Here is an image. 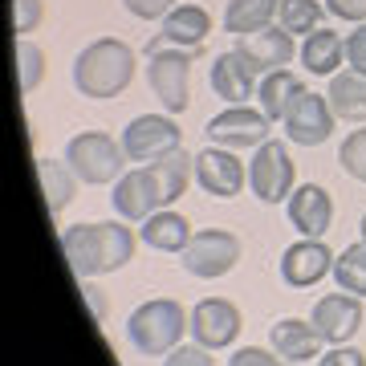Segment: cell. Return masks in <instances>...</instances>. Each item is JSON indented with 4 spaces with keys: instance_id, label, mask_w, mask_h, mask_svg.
<instances>
[{
    "instance_id": "obj_1",
    "label": "cell",
    "mask_w": 366,
    "mask_h": 366,
    "mask_svg": "<svg viewBox=\"0 0 366 366\" xmlns=\"http://www.w3.org/2000/svg\"><path fill=\"white\" fill-rule=\"evenodd\" d=\"M61 252L78 281H90L98 273H114L134 257V232L127 224H74L61 232Z\"/></svg>"
},
{
    "instance_id": "obj_2",
    "label": "cell",
    "mask_w": 366,
    "mask_h": 366,
    "mask_svg": "<svg viewBox=\"0 0 366 366\" xmlns=\"http://www.w3.org/2000/svg\"><path fill=\"white\" fill-rule=\"evenodd\" d=\"M131 78H134V49L127 41L114 37L90 41L74 57V86H78L81 98H94V102L118 98L131 86Z\"/></svg>"
},
{
    "instance_id": "obj_3",
    "label": "cell",
    "mask_w": 366,
    "mask_h": 366,
    "mask_svg": "<svg viewBox=\"0 0 366 366\" xmlns=\"http://www.w3.org/2000/svg\"><path fill=\"white\" fill-rule=\"evenodd\" d=\"M192 330V317L183 314L179 301L171 297H155L139 305L127 322V338L139 354L147 358H159V354H171L175 346H183V334Z\"/></svg>"
},
{
    "instance_id": "obj_4",
    "label": "cell",
    "mask_w": 366,
    "mask_h": 366,
    "mask_svg": "<svg viewBox=\"0 0 366 366\" xmlns=\"http://www.w3.org/2000/svg\"><path fill=\"white\" fill-rule=\"evenodd\" d=\"M66 163L74 167L81 183H118L122 179V167H127V151L122 143H114L110 134L102 131H81L66 143Z\"/></svg>"
},
{
    "instance_id": "obj_5",
    "label": "cell",
    "mask_w": 366,
    "mask_h": 366,
    "mask_svg": "<svg viewBox=\"0 0 366 366\" xmlns=\"http://www.w3.org/2000/svg\"><path fill=\"white\" fill-rule=\"evenodd\" d=\"M192 57L196 49H155L151 53V66H147V78H151V90L163 102L167 114H183L187 110V94H192Z\"/></svg>"
},
{
    "instance_id": "obj_6",
    "label": "cell",
    "mask_w": 366,
    "mask_h": 366,
    "mask_svg": "<svg viewBox=\"0 0 366 366\" xmlns=\"http://www.w3.org/2000/svg\"><path fill=\"white\" fill-rule=\"evenodd\" d=\"M183 269L192 277H204V281H216V277H228L240 261V240H236L228 228H204V232L192 236V244L179 252Z\"/></svg>"
},
{
    "instance_id": "obj_7",
    "label": "cell",
    "mask_w": 366,
    "mask_h": 366,
    "mask_svg": "<svg viewBox=\"0 0 366 366\" xmlns=\"http://www.w3.org/2000/svg\"><path fill=\"white\" fill-rule=\"evenodd\" d=\"M249 187L261 204H281L293 192V159L285 143H261L249 163Z\"/></svg>"
},
{
    "instance_id": "obj_8",
    "label": "cell",
    "mask_w": 366,
    "mask_h": 366,
    "mask_svg": "<svg viewBox=\"0 0 366 366\" xmlns=\"http://www.w3.org/2000/svg\"><path fill=\"white\" fill-rule=\"evenodd\" d=\"M179 127L171 114H143L122 131V151L134 163H155V159L179 151Z\"/></svg>"
},
{
    "instance_id": "obj_9",
    "label": "cell",
    "mask_w": 366,
    "mask_h": 366,
    "mask_svg": "<svg viewBox=\"0 0 366 366\" xmlns=\"http://www.w3.org/2000/svg\"><path fill=\"white\" fill-rule=\"evenodd\" d=\"M114 212L122 220H151L155 212L167 208V199H163V187H159L155 171L151 167H134V171H122V179L114 183V196H110Z\"/></svg>"
},
{
    "instance_id": "obj_10",
    "label": "cell",
    "mask_w": 366,
    "mask_h": 366,
    "mask_svg": "<svg viewBox=\"0 0 366 366\" xmlns=\"http://www.w3.org/2000/svg\"><path fill=\"white\" fill-rule=\"evenodd\" d=\"M269 114L264 110H252V106H228L224 114H216L208 122V139L216 147H228V151H244V147H261L269 143Z\"/></svg>"
},
{
    "instance_id": "obj_11",
    "label": "cell",
    "mask_w": 366,
    "mask_h": 366,
    "mask_svg": "<svg viewBox=\"0 0 366 366\" xmlns=\"http://www.w3.org/2000/svg\"><path fill=\"white\" fill-rule=\"evenodd\" d=\"M314 330L317 338L330 342V346H346V342L358 334V326H362V297H354V293H346V289H338V293H326V297L314 305Z\"/></svg>"
},
{
    "instance_id": "obj_12",
    "label": "cell",
    "mask_w": 366,
    "mask_h": 366,
    "mask_svg": "<svg viewBox=\"0 0 366 366\" xmlns=\"http://www.w3.org/2000/svg\"><path fill=\"white\" fill-rule=\"evenodd\" d=\"M330 131H334V110H330V102L314 90H301L285 114V134L297 147H322L330 139Z\"/></svg>"
},
{
    "instance_id": "obj_13",
    "label": "cell",
    "mask_w": 366,
    "mask_h": 366,
    "mask_svg": "<svg viewBox=\"0 0 366 366\" xmlns=\"http://www.w3.org/2000/svg\"><path fill=\"white\" fill-rule=\"evenodd\" d=\"M192 334L204 350H224L240 338V310L224 297H208L192 310Z\"/></svg>"
},
{
    "instance_id": "obj_14",
    "label": "cell",
    "mask_w": 366,
    "mask_h": 366,
    "mask_svg": "<svg viewBox=\"0 0 366 366\" xmlns=\"http://www.w3.org/2000/svg\"><path fill=\"white\" fill-rule=\"evenodd\" d=\"M196 183L216 199H232L244 187V163L228 147H208L196 155Z\"/></svg>"
},
{
    "instance_id": "obj_15",
    "label": "cell",
    "mask_w": 366,
    "mask_h": 366,
    "mask_svg": "<svg viewBox=\"0 0 366 366\" xmlns=\"http://www.w3.org/2000/svg\"><path fill=\"white\" fill-rule=\"evenodd\" d=\"M326 273H334V252H330L322 240H297V244H289L285 257H281V281L293 285V289L317 285Z\"/></svg>"
},
{
    "instance_id": "obj_16",
    "label": "cell",
    "mask_w": 366,
    "mask_h": 366,
    "mask_svg": "<svg viewBox=\"0 0 366 366\" xmlns=\"http://www.w3.org/2000/svg\"><path fill=\"white\" fill-rule=\"evenodd\" d=\"M330 220H334V204H330L326 187L301 183L297 192L289 196V224H293L305 240H322V236L330 232Z\"/></svg>"
},
{
    "instance_id": "obj_17",
    "label": "cell",
    "mask_w": 366,
    "mask_h": 366,
    "mask_svg": "<svg viewBox=\"0 0 366 366\" xmlns=\"http://www.w3.org/2000/svg\"><path fill=\"white\" fill-rule=\"evenodd\" d=\"M236 53L249 61L257 74H277V69H285L289 61H293V33H285V29H261V33H249V37H240V45H236Z\"/></svg>"
},
{
    "instance_id": "obj_18",
    "label": "cell",
    "mask_w": 366,
    "mask_h": 366,
    "mask_svg": "<svg viewBox=\"0 0 366 366\" xmlns=\"http://www.w3.org/2000/svg\"><path fill=\"white\" fill-rule=\"evenodd\" d=\"M208 33H212V16L204 13L199 4H175V9L163 16L159 37L151 41V53L163 49V45H175V49H199Z\"/></svg>"
},
{
    "instance_id": "obj_19",
    "label": "cell",
    "mask_w": 366,
    "mask_h": 366,
    "mask_svg": "<svg viewBox=\"0 0 366 366\" xmlns=\"http://www.w3.org/2000/svg\"><path fill=\"white\" fill-rule=\"evenodd\" d=\"M257 69L240 57L236 49H228V53H220V57H212V74H208V81H212V90L220 94L224 102H232V106H244L252 98V90H257Z\"/></svg>"
},
{
    "instance_id": "obj_20",
    "label": "cell",
    "mask_w": 366,
    "mask_h": 366,
    "mask_svg": "<svg viewBox=\"0 0 366 366\" xmlns=\"http://www.w3.org/2000/svg\"><path fill=\"white\" fill-rule=\"evenodd\" d=\"M269 342H273V354H281L285 362H310V358H322V338H317L314 322H301V317H281L269 330Z\"/></svg>"
},
{
    "instance_id": "obj_21",
    "label": "cell",
    "mask_w": 366,
    "mask_h": 366,
    "mask_svg": "<svg viewBox=\"0 0 366 366\" xmlns=\"http://www.w3.org/2000/svg\"><path fill=\"white\" fill-rule=\"evenodd\" d=\"M143 244L147 249H155V252H183L187 244H192V224L183 220L179 212H155L151 220H143Z\"/></svg>"
},
{
    "instance_id": "obj_22",
    "label": "cell",
    "mask_w": 366,
    "mask_h": 366,
    "mask_svg": "<svg viewBox=\"0 0 366 366\" xmlns=\"http://www.w3.org/2000/svg\"><path fill=\"white\" fill-rule=\"evenodd\" d=\"M326 102H330V110H334V118L362 122V118H366V74H358V69L334 74V78H330Z\"/></svg>"
},
{
    "instance_id": "obj_23",
    "label": "cell",
    "mask_w": 366,
    "mask_h": 366,
    "mask_svg": "<svg viewBox=\"0 0 366 366\" xmlns=\"http://www.w3.org/2000/svg\"><path fill=\"white\" fill-rule=\"evenodd\" d=\"M342 53H346V45H342V37L334 29H314L305 37V45H301V61L317 78H334V69L342 66Z\"/></svg>"
},
{
    "instance_id": "obj_24",
    "label": "cell",
    "mask_w": 366,
    "mask_h": 366,
    "mask_svg": "<svg viewBox=\"0 0 366 366\" xmlns=\"http://www.w3.org/2000/svg\"><path fill=\"white\" fill-rule=\"evenodd\" d=\"M277 9H281V0H228V9H224V29H228L232 37L261 33V29H269Z\"/></svg>"
},
{
    "instance_id": "obj_25",
    "label": "cell",
    "mask_w": 366,
    "mask_h": 366,
    "mask_svg": "<svg viewBox=\"0 0 366 366\" xmlns=\"http://www.w3.org/2000/svg\"><path fill=\"white\" fill-rule=\"evenodd\" d=\"M305 90L301 86V78L297 74H289V69H277V74H264V81L257 86V98H261V110L269 114V122H285V114H289V106H293V98Z\"/></svg>"
},
{
    "instance_id": "obj_26",
    "label": "cell",
    "mask_w": 366,
    "mask_h": 366,
    "mask_svg": "<svg viewBox=\"0 0 366 366\" xmlns=\"http://www.w3.org/2000/svg\"><path fill=\"white\" fill-rule=\"evenodd\" d=\"M37 175H41V192H45V208L49 216H61L69 199H74V167L69 163H57V159H37Z\"/></svg>"
},
{
    "instance_id": "obj_27",
    "label": "cell",
    "mask_w": 366,
    "mask_h": 366,
    "mask_svg": "<svg viewBox=\"0 0 366 366\" xmlns=\"http://www.w3.org/2000/svg\"><path fill=\"white\" fill-rule=\"evenodd\" d=\"M151 171H155L159 187H163V199H167V208H171V204H175L183 192H187L192 171H196V159H192V155L179 147V151H171V155L155 159V163H151Z\"/></svg>"
},
{
    "instance_id": "obj_28",
    "label": "cell",
    "mask_w": 366,
    "mask_h": 366,
    "mask_svg": "<svg viewBox=\"0 0 366 366\" xmlns=\"http://www.w3.org/2000/svg\"><path fill=\"white\" fill-rule=\"evenodd\" d=\"M334 281H338V289H346L354 297H366V240L342 249L334 257Z\"/></svg>"
},
{
    "instance_id": "obj_29",
    "label": "cell",
    "mask_w": 366,
    "mask_h": 366,
    "mask_svg": "<svg viewBox=\"0 0 366 366\" xmlns=\"http://www.w3.org/2000/svg\"><path fill=\"white\" fill-rule=\"evenodd\" d=\"M277 21L285 33H314L317 21H322V4L317 0H281V9H277Z\"/></svg>"
},
{
    "instance_id": "obj_30",
    "label": "cell",
    "mask_w": 366,
    "mask_h": 366,
    "mask_svg": "<svg viewBox=\"0 0 366 366\" xmlns=\"http://www.w3.org/2000/svg\"><path fill=\"white\" fill-rule=\"evenodd\" d=\"M16 74H21V94H33L41 74H45V53L25 37L16 41Z\"/></svg>"
},
{
    "instance_id": "obj_31",
    "label": "cell",
    "mask_w": 366,
    "mask_h": 366,
    "mask_svg": "<svg viewBox=\"0 0 366 366\" xmlns=\"http://www.w3.org/2000/svg\"><path fill=\"white\" fill-rule=\"evenodd\" d=\"M338 163H342L346 175H354L358 183H366V131H350L346 139H342Z\"/></svg>"
},
{
    "instance_id": "obj_32",
    "label": "cell",
    "mask_w": 366,
    "mask_h": 366,
    "mask_svg": "<svg viewBox=\"0 0 366 366\" xmlns=\"http://www.w3.org/2000/svg\"><path fill=\"white\" fill-rule=\"evenodd\" d=\"M41 16H45V4L41 0H13V33L16 37L33 33L41 25Z\"/></svg>"
},
{
    "instance_id": "obj_33",
    "label": "cell",
    "mask_w": 366,
    "mask_h": 366,
    "mask_svg": "<svg viewBox=\"0 0 366 366\" xmlns=\"http://www.w3.org/2000/svg\"><path fill=\"white\" fill-rule=\"evenodd\" d=\"M163 366H216V358H212V350H204V346H175V350L163 358Z\"/></svg>"
},
{
    "instance_id": "obj_34",
    "label": "cell",
    "mask_w": 366,
    "mask_h": 366,
    "mask_svg": "<svg viewBox=\"0 0 366 366\" xmlns=\"http://www.w3.org/2000/svg\"><path fill=\"white\" fill-rule=\"evenodd\" d=\"M122 4H127V13H134L139 21H163L179 0H122Z\"/></svg>"
},
{
    "instance_id": "obj_35",
    "label": "cell",
    "mask_w": 366,
    "mask_h": 366,
    "mask_svg": "<svg viewBox=\"0 0 366 366\" xmlns=\"http://www.w3.org/2000/svg\"><path fill=\"white\" fill-rule=\"evenodd\" d=\"M346 61H350V69L366 74V21L354 29L350 37H346Z\"/></svg>"
},
{
    "instance_id": "obj_36",
    "label": "cell",
    "mask_w": 366,
    "mask_h": 366,
    "mask_svg": "<svg viewBox=\"0 0 366 366\" xmlns=\"http://www.w3.org/2000/svg\"><path fill=\"white\" fill-rule=\"evenodd\" d=\"M228 366H281V354H269V350H261V346H244V350L232 354Z\"/></svg>"
},
{
    "instance_id": "obj_37",
    "label": "cell",
    "mask_w": 366,
    "mask_h": 366,
    "mask_svg": "<svg viewBox=\"0 0 366 366\" xmlns=\"http://www.w3.org/2000/svg\"><path fill=\"white\" fill-rule=\"evenodd\" d=\"M317 366H366V358L354 346H334V350H326L317 358Z\"/></svg>"
},
{
    "instance_id": "obj_38",
    "label": "cell",
    "mask_w": 366,
    "mask_h": 366,
    "mask_svg": "<svg viewBox=\"0 0 366 366\" xmlns=\"http://www.w3.org/2000/svg\"><path fill=\"white\" fill-rule=\"evenodd\" d=\"M326 9L342 21H354V25L366 21V0H326Z\"/></svg>"
},
{
    "instance_id": "obj_39",
    "label": "cell",
    "mask_w": 366,
    "mask_h": 366,
    "mask_svg": "<svg viewBox=\"0 0 366 366\" xmlns=\"http://www.w3.org/2000/svg\"><path fill=\"white\" fill-rule=\"evenodd\" d=\"M81 297L90 301L94 317H98V322H102V314H106V305H102V289H98V285H90V281H81Z\"/></svg>"
},
{
    "instance_id": "obj_40",
    "label": "cell",
    "mask_w": 366,
    "mask_h": 366,
    "mask_svg": "<svg viewBox=\"0 0 366 366\" xmlns=\"http://www.w3.org/2000/svg\"><path fill=\"white\" fill-rule=\"evenodd\" d=\"M358 228H362V240H366V216H362V224H358Z\"/></svg>"
}]
</instances>
